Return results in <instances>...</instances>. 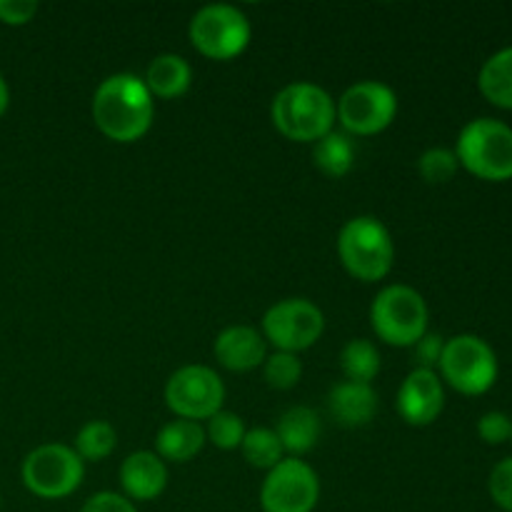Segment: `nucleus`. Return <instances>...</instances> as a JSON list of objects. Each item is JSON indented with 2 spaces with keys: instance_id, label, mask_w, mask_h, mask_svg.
I'll use <instances>...</instances> for the list:
<instances>
[{
  "instance_id": "f257e3e1",
  "label": "nucleus",
  "mask_w": 512,
  "mask_h": 512,
  "mask_svg": "<svg viewBox=\"0 0 512 512\" xmlns=\"http://www.w3.org/2000/svg\"><path fill=\"white\" fill-rule=\"evenodd\" d=\"M153 118V95L138 75L115 73L95 88L93 120L105 138L135 143L148 133Z\"/></svg>"
},
{
  "instance_id": "f03ea898",
  "label": "nucleus",
  "mask_w": 512,
  "mask_h": 512,
  "mask_svg": "<svg viewBox=\"0 0 512 512\" xmlns=\"http://www.w3.org/2000/svg\"><path fill=\"white\" fill-rule=\"evenodd\" d=\"M270 118L288 140L315 143L333 130L335 100L315 83H290L273 98Z\"/></svg>"
},
{
  "instance_id": "7ed1b4c3",
  "label": "nucleus",
  "mask_w": 512,
  "mask_h": 512,
  "mask_svg": "<svg viewBox=\"0 0 512 512\" xmlns=\"http://www.w3.org/2000/svg\"><path fill=\"white\" fill-rule=\"evenodd\" d=\"M338 255L355 280L378 283L393 270L395 245L388 228L373 215H358L338 235Z\"/></svg>"
},
{
  "instance_id": "20e7f679",
  "label": "nucleus",
  "mask_w": 512,
  "mask_h": 512,
  "mask_svg": "<svg viewBox=\"0 0 512 512\" xmlns=\"http://www.w3.org/2000/svg\"><path fill=\"white\" fill-rule=\"evenodd\" d=\"M458 163L475 178L503 183L512 178V128L495 118L470 120L458 135Z\"/></svg>"
},
{
  "instance_id": "39448f33",
  "label": "nucleus",
  "mask_w": 512,
  "mask_h": 512,
  "mask_svg": "<svg viewBox=\"0 0 512 512\" xmlns=\"http://www.w3.org/2000/svg\"><path fill=\"white\" fill-rule=\"evenodd\" d=\"M370 325L383 343L413 348L428 333V305L410 285H388L370 305Z\"/></svg>"
},
{
  "instance_id": "423d86ee",
  "label": "nucleus",
  "mask_w": 512,
  "mask_h": 512,
  "mask_svg": "<svg viewBox=\"0 0 512 512\" xmlns=\"http://www.w3.org/2000/svg\"><path fill=\"white\" fill-rule=\"evenodd\" d=\"M23 485L43 500H63L80 488L85 465L73 448L60 443H45L30 450L20 465Z\"/></svg>"
},
{
  "instance_id": "0eeeda50",
  "label": "nucleus",
  "mask_w": 512,
  "mask_h": 512,
  "mask_svg": "<svg viewBox=\"0 0 512 512\" xmlns=\"http://www.w3.org/2000/svg\"><path fill=\"white\" fill-rule=\"evenodd\" d=\"M438 370L445 383L458 393L483 395L498 380V358L478 335H455L445 340Z\"/></svg>"
},
{
  "instance_id": "6e6552de",
  "label": "nucleus",
  "mask_w": 512,
  "mask_h": 512,
  "mask_svg": "<svg viewBox=\"0 0 512 512\" xmlns=\"http://www.w3.org/2000/svg\"><path fill=\"white\" fill-rule=\"evenodd\" d=\"M190 43L210 60H233L248 48L250 20L235 5H205L190 20Z\"/></svg>"
},
{
  "instance_id": "1a4fd4ad",
  "label": "nucleus",
  "mask_w": 512,
  "mask_h": 512,
  "mask_svg": "<svg viewBox=\"0 0 512 512\" xmlns=\"http://www.w3.org/2000/svg\"><path fill=\"white\" fill-rule=\"evenodd\" d=\"M225 385L208 365H185L165 385V405L180 420H210L223 410Z\"/></svg>"
},
{
  "instance_id": "9d476101",
  "label": "nucleus",
  "mask_w": 512,
  "mask_h": 512,
  "mask_svg": "<svg viewBox=\"0 0 512 512\" xmlns=\"http://www.w3.org/2000/svg\"><path fill=\"white\" fill-rule=\"evenodd\" d=\"M398 113V95L380 80H360L338 100L335 118L348 135H375L388 128Z\"/></svg>"
},
{
  "instance_id": "9b49d317",
  "label": "nucleus",
  "mask_w": 512,
  "mask_h": 512,
  "mask_svg": "<svg viewBox=\"0 0 512 512\" xmlns=\"http://www.w3.org/2000/svg\"><path fill=\"white\" fill-rule=\"evenodd\" d=\"M325 330L323 310L305 298H285L263 315V338L280 353L298 355L320 340Z\"/></svg>"
},
{
  "instance_id": "f8f14e48",
  "label": "nucleus",
  "mask_w": 512,
  "mask_h": 512,
  "mask_svg": "<svg viewBox=\"0 0 512 512\" xmlns=\"http://www.w3.org/2000/svg\"><path fill=\"white\" fill-rule=\"evenodd\" d=\"M320 500V478L305 460L283 458L268 470L260 488L263 512H313Z\"/></svg>"
},
{
  "instance_id": "ddd939ff",
  "label": "nucleus",
  "mask_w": 512,
  "mask_h": 512,
  "mask_svg": "<svg viewBox=\"0 0 512 512\" xmlns=\"http://www.w3.org/2000/svg\"><path fill=\"white\" fill-rule=\"evenodd\" d=\"M443 405V380L433 370H413L400 383L398 398H395L398 415L408 425H415V428H425V425L435 423L438 415L443 413Z\"/></svg>"
},
{
  "instance_id": "4468645a",
  "label": "nucleus",
  "mask_w": 512,
  "mask_h": 512,
  "mask_svg": "<svg viewBox=\"0 0 512 512\" xmlns=\"http://www.w3.org/2000/svg\"><path fill=\"white\" fill-rule=\"evenodd\" d=\"M215 358L233 373H248L265 363V338L250 325H230L215 338Z\"/></svg>"
},
{
  "instance_id": "2eb2a0df",
  "label": "nucleus",
  "mask_w": 512,
  "mask_h": 512,
  "mask_svg": "<svg viewBox=\"0 0 512 512\" xmlns=\"http://www.w3.org/2000/svg\"><path fill=\"white\" fill-rule=\"evenodd\" d=\"M120 485H123L128 500L148 503V500L163 495L165 485H168V468L155 453L138 450V453L128 455L120 465Z\"/></svg>"
},
{
  "instance_id": "dca6fc26",
  "label": "nucleus",
  "mask_w": 512,
  "mask_h": 512,
  "mask_svg": "<svg viewBox=\"0 0 512 512\" xmlns=\"http://www.w3.org/2000/svg\"><path fill=\"white\" fill-rule=\"evenodd\" d=\"M328 410L343 428H363L378 410V393L373 385L343 380L330 388Z\"/></svg>"
},
{
  "instance_id": "f3484780",
  "label": "nucleus",
  "mask_w": 512,
  "mask_h": 512,
  "mask_svg": "<svg viewBox=\"0 0 512 512\" xmlns=\"http://www.w3.org/2000/svg\"><path fill=\"white\" fill-rule=\"evenodd\" d=\"M320 430L323 428H320L318 413L313 408H305V405H295L280 415L275 435H278L285 453H290V458H300L318 445Z\"/></svg>"
},
{
  "instance_id": "a211bd4d",
  "label": "nucleus",
  "mask_w": 512,
  "mask_h": 512,
  "mask_svg": "<svg viewBox=\"0 0 512 512\" xmlns=\"http://www.w3.org/2000/svg\"><path fill=\"white\" fill-rule=\"evenodd\" d=\"M145 88L150 90V95L163 100L180 98L183 93H188L190 83H193V68L185 58L175 53H163L148 65L143 78Z\"/></svg>"
},
{
  "instance_id": "6ab92c4d",
  "label": "nucleus",
  "mask_w": 512,
  "mask_h": 512,
  "mask_svg": "<svg viewBox=\"0 0 512 512\" xmlns=\"http://www.w3.org/2000/svg\"><path fill=\"white\" fill-rule=\"evenodd\" d=\"M205 428L193 420H173L155 435V455L170 463H188L203 450Z\"/></svg>"
},
{
  "instance_id": "aec40b11",
  "label": "nucleus",
  "mask_w": 512,
  "mask_h": 512,
  "mask_svg": "<svg viewBox=\"0 0 512 512\" xmlns=\"http://www.w3.org/2000/svg\"><path fill=\"white\" fill-rule=\"evenodd\" d=\"M355 163V143L343 130H330L320 140H315L313 165L328 178H343Z\"/></svg>"
},
{
  "instance_id": "412c9836",
  "label": "nucleus",
  "mask_w": 512,
  "mask_h": 512,
  "mask_svg": "<svg viewBox=\"0 0 512 512\" xmlns=\"http://www.w3.org/2000/svg\"><path fill=\"white\" fill-rule=\"evenodd\" d=\"M478 88L493 105L512 110V45L485 60L478 75Z\"/></svg>"
},
{
  "instance_id": "4be33fe9",
  "label": "nucleus",
  "mask_w": 512,
  "mask_h": 512,
  "mask_svg": "<svg viewBox=\"0 0 512 512\" xmlns=\"http://www.w3.org/2000/svg\"><path fill=\"white\" fill-rule=\"evenodd\" d=\"M340 370L350 383L370 385V380H375V375L380 373L378 348L365 338L350 340L340 353Z\"/></svg>"
},
{
  "instance_id": "5701e85b",
  "label": "nucleus",
  "mask_w": 512,
  "mask_h": 512,
  "mask_svg": "<svg viewBox=\"0 0 512 512\" xmlns=\"http://www.w3.org/2000/svg\"><path fill=\"white\" fill-rule=\"evenodd\" d=\"M118 445V433H115L113 425L108 420H90L75 435V453L78 458L88 460V463H100V460L108 458L110 453Z\"/></svg>"
},
{
  "instance_id": "b1692460",
  "label": "nucleus",
  "mask_w": 512,
  "mask_h": 512,
  "mask_svg": "<svg viewBox=\"0 0 512 512\" xmlns=\"http://www.w3.org/2000/svg\"><path fill=\"white\" fill-rule=\"evenodd\" d=\"M243 450V458L248 460V465L260 470H273L275 465L283 460V445H280L278 435L270 428H253L245 430V438L240 443Z\"/></svg>"
},
{
  "instance_id": "393cba45",
  "label": "nucleus",
  "mask_w": 512,
  "mask_h": 512,
  "mask_svg": "<svg viewBox=\"0 0 512 512\" xmlns=\"http://www.w3.org/2000/svg\"><path fill=\"white\" fill-rule=\"evenodd\" d=\"M265 383L275 390H290L303 378V363L293 353H273L263 363Z\"/></svg>"
},
{
  "instance_id": "a878e982",
  "label": "nucleus",
  "mask_w": 512,
  "mask_h": 512,
  "mask_svg": "<svg viewBox=\"0 0 512 512\" xmlns=\"http://www.w3.org/2000/svg\"><path fill=\"white\" fill-rule=\"evenodd\" d=\"M245 438V425L243 418L235 413H228V410H220L205 425V440L215 445L220 450H235L240 448Z\"/></svg>"
},
{
  "instance_id": "bb28decb",
  "label": "nucleus",
  "mask_w": 512,
  "mask_h": 512,
  "mask_svg": "<svg viewBox=\"0 0 512 512\" xmlns=\"http://www.w3.org/2000/svg\"><path fill=\"white\" fill-rule=\"evenodd\" d=\"M458 168H460L458 155H455V150H448V148H430L425 150L418 160L420 178L430 185H440L453 180L455 173H458Z\"/></svg>"
},
{
  "instance_id": "cd10ccee",
  "label": "nucleus",
  "mask_w": 512,
  "mask_h": 512,
  "mask_svg": "<svg viewBox=\"0 0 512 512\" xmlns=\"http://www.w3.org/2000/svg\"><path fill=\"white\" fill-rule=\"evenodd\" d=\"M488 490L498 508L512 512V458H505L503 463L495 465L488 480Z\"/></svg>"
},
{
  "instance_id": "c85d7f7f",
  "label": "nucleus",
  "mask_w": 512,
  "mask_h": 512,
  "mask_svg": "<svg viewBox=\"0 0 512 512\" xmlns=\"http://www.w3.org/2000/svg\"><path fill=\"white\" fill-rule=\"evenodd\" d=\"M445 340L443 335L438 333H425L418 343L413 345V365L415 370H433L440 365V358H443Z\"/></svg>"
},
{
  "instance_id": "c756f323",
  "label": "nucleus",
  "mask_w": 512,
  "mask_h": 512,
  "mask_svg": "<svg viewBox=\"0 0 512 512\" xmlns=\"http://www.w3.org/2000/svg\"><path fill=\"white\" fill-rule=\"evenodd\" d=\"M478 435L488 445H500L505 440L512 438V420L505 413H485L483 418L478 420Z\"/></svg>"
},
{
  "instance_id": "7c9ffc66",
  "label": "nucleus",
  "mask_w": 512,
  "mask_h": 512,
  "mask_svg": "<svg viewBox=\"0 0 512 512\" xmlns=\"http://www.w3.org/2000/svg\"><path fill=\"white\" fill-rule=\"evenodd\" d=\"M80 512H138L135 510L133 500H128L120 493H110V490H103V493H95L85 500V505Z\"/></svg>"
},
{
  "instance_id": "2f4dec72",
  "label": "nucleus",
  "mask_w": 512,
  "mask_h": 512,
  "mask_svg": "<svg viewBox=\"0 0 512 512\" xmlns=\"http://www.w3.org/2000/svg\"><path fill=\"white\" fill-rule=\"evenodd\" d=\"M38 13L35 0H0V23L25 25Z\"/></svg>"
},
{
  "instance_id": "473e14b6",
  "label": "nucleus",
  "mask_w": 512,
  "mask_h": 512,
  "mask_svg": "<svg viewBox=\"0 0 512 512\" xmlns=\"http://www.w3.org/2000/svg\"><path fill=\"white\" fill-rule=\"evenodd\" d=\"M8 105H10V88H8V80H5L3 73H0V118L5 115Z\"/></svg>"
}]
</instances>
